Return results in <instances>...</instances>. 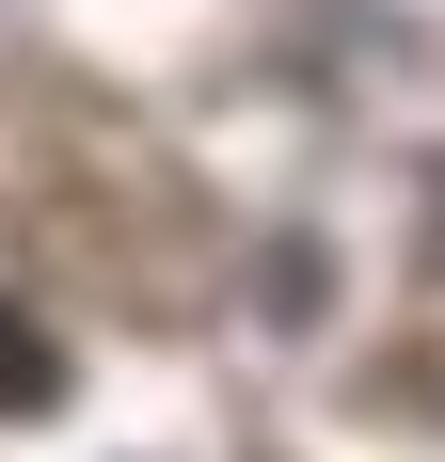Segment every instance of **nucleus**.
Segmentation results:
<instances>
[{
  "mask_svg": "<svg viewBox=\"0 0 445 462\" xmlns=\"http://www.w3.org/2000/svg\"><path fill=\"white\" fill-rule=\"evenodd\" d=\"M48 399H64V335L0 287V415H48Z\"/></svg>",
  "mask_w": 445,
  "mask_h": 462,
  "instance_id": "f257e3e1",
  "label": "nucleus"
},
{
  "mask_svg": "<svg viewBox=\"0 0 445 462\" xmlns=\"http://www.w3.org/2000/svg\"><path fill=\"white\" fill-rule=\"evenodd\" d=\"M430 255H445V160H430Z\"/></svg>",
  "mask_w": 445,
  "mask_h": 462,
  "instance_id": "f03ea898",
  "label": "nucleus"
}]
</instances>
